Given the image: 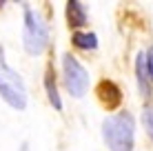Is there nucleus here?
Returning a JSON list of instances; mask_svg holds the SVG:
<instances>
[{"label": "nucleus", "mask_w": 153, "mask_h": 151, "mask_svg": "<svg viewBox=\"0 0 153 151\" xmlns=\"http://www.w3.org/2000/svg\"><path fill=\"white\" fill-rule=\"evenodd\" d=\"M135 122L129 111H120L115 116L104 118L102 122V140L111 151H133Z\"/></svg>", "instance_id": "f257e3e1"}, {"label": "nucleus", "mask_w": 153, "mask_h": 151, "mask_svg": "<svg viewBox=\"0 0 153 151\" xmlns=\"http://www.w3.org/2000/svg\"><path fill=\"white\" fill-rule=\"evenodd\" d=\"M47 42H49V27H47L45 18L38 11L25 7V31H22L25 51L31 56H40L47 49Z\"/></svg>", "instance_id": "f03ea898"}, {"label": "nucleus", "mask_w": 153, "mask_h": 151, "mask_svg": "<svg viewBox=\"0 0 153 151\" xmlns=\"http://www.w3.org/2000/svg\"><path fill=\"white\" fill-rule=\"evenodd\" d=\"M0 98L16 111L27 109V87L18 71L0 62Z\"/></svg>", "instance_id": "7ed1b4c3"}, {"label": "nucleus", "mask_w": 153, "mask_h": 151, "mask_svg": "<svg viewBox=\"0 0 153 151\" xmlns=\"http://www.w3.org/2000/svg\"><path fill=\"white\" fill-rule=\"evenodd\" d=\"M62 71H65V85L69 93L73 98H82L89 89V71L71 54L62 56Z\"/></svg>", "instance_id": "20e7f679"}, {"label": "nucleus", "mask_w": 153, "mask_h": 151, "mask_svg": "<svg viewBox=\"0 0 153 151\" xmlns=\"http://www.w3.org/2000/svg\"><path fill=\"white\" fill-rule=\"evenodd\" d=\"M135 76H138L140 93L144 98H149L151 96V76H149V69H146V54H138V58H135Z\"/></svg>", "instance_id": "39448f33"}, {"label": "nucleus", "mask_w": 153, "mask_h": 151, "mask_svg": "<svg viewBox=\"0 0 153 151\" xmlns=\"http://www.w3.org/2000/svg\"><path fill=\"white\" fill-rule=\"evenodd\" d=\"M98 93H100V100H102L109 109L118 107L120 100H122V96H120V89L113 85V82H109V80H102V82H100Z\"/></svg>", "instance_id": "423d86ee"}, {"label": "nucleus", "mask_w": 153, "mask_h": 151, "mask_svg": "<svg viewBox=\"0 0 153 151\" xmlns=\"http://www.w3.org/2000/svg\"><path fill=\"white\" fill-rule=\"evenodd\" d=\"M67 20H69V27H84L87 25V9L82 2L78 0H69L67 2Z\"/></svg>", "instance_id": "0eeeda50"}, {"label": "nucleus", "mask_w": 153, "mask_h": 151, "mask_svg": "<svg viewBox=\"0 0 153 151\" xmlns=\"http://www.w3.org/2000/svg\"><path fill=\"white\" fill-rule=\"evenodd\" d=\"M45 89H47V98H49V102L53 105V109H56V111H60V109H62V100H60V93H58V87H56V80H53V74H51V69L47 71Z\"/></svg>", "instance_id": "6e6552de"}, {"label": "nucleus", "mask_w": 153, "mask_h": 151, "mask_svg": "<svg viewBox=\"0 0 153 151\" xmlns=\"http://www.w3.org/2000/svg\"><path fill=\"white\" fill-rule=\"evenodd\" d=\"M71 40H73V45H76L78 49H84V51L98 47V36L96 33H80V31H76Z\"/></svg>", "instance_id": "1a4fd4ad"}, {"label": "nucleus", "mask_w": 153, "mask_h": 151, "mask_svg": "<svg viewBox=\"0 0 153 151\" xmlns=\"http://www.w3.org/2000/svg\"><path fill=\"white\" fill-rule=\"evenodd\" d=\"M142 122H144V127L149 129V133L153 138V111H151V109H144V113H142Z\"/></svg>", "instance_id": "9d476101"}, {"label": "nucleus", "mask_w": 153, "mask_h": 151, "mask_svg": "<svg viewBox=\"0 0 153 151\" xmlns=\"http://www.w3.org/2000/svg\"><path fill=\"white\" fill-rule=\"evenodd\" d=\"M146 69H149V76H151V80H153V47L146 51Z\"/></svg>", "instance_id": "9b49d317"}]
</instances>
